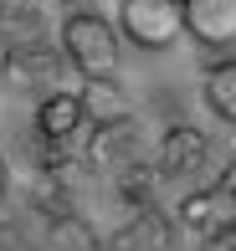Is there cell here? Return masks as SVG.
<instances>
[{"instance_id":"1","label":"cell","mask_w":236,"mask_h":251,"mask_svg":"<svg viewBox=\"0 0 236 251\" xmlns=\"http://www.w3.org/2000/svg\"><path fill=\"white\" fill-rule=\"evenodd\" d=\"M118 51H123V36L108 16L98 10H72L62 21V62H72V72L82 77H108L118 67Z\"/></svg>"},{"instance_id":"8","label":"cell","mask_w":236,"mask_h":251,"mask_svg":"<svg viewBox=\"0 0 236 251\" xmlns=\"http://www.w3.org/2000/svg\"><path fill=\"white\" fill-rule=\"evenodd\" d=\"M175 226L180 231H190L195 241H206L210 231H221V226H236V210H231V190H190L185 200H180L175 210Z\"/></svg>"},{"instance_id":"10","label":"cell","mask_w":236,"mask_h":251,"mask_svg":"<svg viewBox=\"0 0 236 251\" xmlns=\"http://www.w3.org/2000/svg\"><path fill=\"white\" fill-rule=\"evenodd\" d=\"M200 93H206V108L216 113L221 123H236V62H231V56H221V62L206 67Z\"/></svg>"},{"instance_id":"4","label":"cell","mask_w":236,"mask_h":251,"mask_svg":"<svg viewBox=\"0 0 236 251\" xmlns=\"http://www.w3.org/2000/svg\"><path fill=\"white\" fill-rule=\"evenodd\" d=\"M0 77H10L16 87H36L41 98L47 93H62V77H67V62H62V51H52V47H41V41H21V47H10V51H0Z\"/></svg>"},{"instance_id":"15","label":"cell","mask_w":236,"mask_h":251,"mask_svg":"<svg viewBox=\"0 0 236 251\" xmlns=\"http://www.w3.org/2000/svg\"><path fill=\"white\" fill-rule=\"evenodd\" d=\"M0 51H5V47H0Z\"/></svg>"},{"instance_id":"6","label":"cell","mask_w":236,"mask_h":251,"mask_svg":"<svg viewBox=\"0 0 236 251\" xmlns=\"http://www.w3.org/2000/svg\"><path fill=\"white\" fill-rule=\"evenodd\" d=\"M180 31L210 51H226L236 41V0H180Z\"/></svg>"},{"instance_id":"2","label":"cell","mask_w":236,"mask_h":251,"mask_svg":"<svg viewBox=\"0 0 236 251\" xmlns=\"http://www.w3.org/2000/svg\"><path fill=\"white\" fill-rule=\"evenodd\" d=\"M87 159L98 169H113V175H129V169H144L149 159V133L133 113H113V118H98L93 144H87Z\"/></svg>"},{"instance_id":"3","label":"cell","mask_w":236,"mask_h":251,"mask_svg":"<svg viewBox=\"0 0 236 251\" xmlns=\"http://www.w3.org/2000/svg\"><path fill=\"white\" fill-rule=\"evenodd\" d=\"M118 36L144 51H164L180 41V0H118Z\"/></svg>"},{"instance_id":"14","label":"cell","mask_w":236,"mask_h":251,"mask_svg":"<svg viewBox=\"0 0 236 251\" xmlns=\"http://www.w3.org/2000/svg\"><path fill=\"white\" fill-rule=\"evenodd\" d=\"M57 5H77V0H57Z\"/></svg>"},{"instance_id":"7","label":"cell","mask_w":236,"mask_h":251,"mask_svg":"<svg viewBox=\"0 0 236 251\" xmlns=\"http://www.w3.org/2000/svg\"><path fill=\"white\" fill-rule=\"evenodd\" d=\"M82 128H87V108L77 98V87H62V93L41 98V108H36V139L41 144H62L67 149Z\"/></svg>"},{"instance_id":"9","label":"cell","mask_w":236,"mask_h":251,"mask_svg":"<svg viewBox=\"0 0 236 251\" xmlns=\"http://www.w3.org/2000/svg\"><path fill=\"white\" fill-rule=\"evenodd\" d=\"M170 241H175V226L164 221L154 205H139L133 221H123L118 231L108 236L113 251H170Z\"/></svg>"},{"instance_id":"5","label":"cell","mask_w":236,"mask_h":251,"mask_svg":"<svg viewBox=\"0 0 236 251\" xmlns=\"http://www.w3.org/2000/svg\"><path fill=\"white\" fill-rule=\"evenodd\" d=\"M210 159H216V144H210L200 128H190V123L170 128L159 144H154V164H159V175H170V179H200L210 169Z\"/></svg>"},{"instance_id":"12","label":"cell","mask_w":236,"mask_h":251,"mask_svg":"<svg viewBox=\"0 0 236 251\" xmlns=\"http://www.w3.org/2000/svg\"><path fill=\"white\" fill-rule=\"evenodd\" d=\"M200 251H236V226H221V231H210Z\"/></svg>"},{"instance_id":"13","label":"cell","mask_w":236,"mask_h":251,"mask_svg":"<svg viewBox=\"0 0 236 251\" xmlns=\"http://www.w3.org/2000/svg\"><path fill=\"white\" fill-rule=\"evenodd\" d=\"M5 185H10V169H5V154H0V200H5Z\"/></svg>"},{"instance_id":"11","label":"cell","mask_w":236,"mask_h":251,"mask_svg":"<svg viewBox=\"0 0 236 251\" xmlns=\"http://www.w3.org/2000/svg\"><path fill=\"white\" fill-rule=\"evenodd\" d=\"M52 251H93V231L77 215H57L52 221Z\"/></svg>"}]
</instances>
